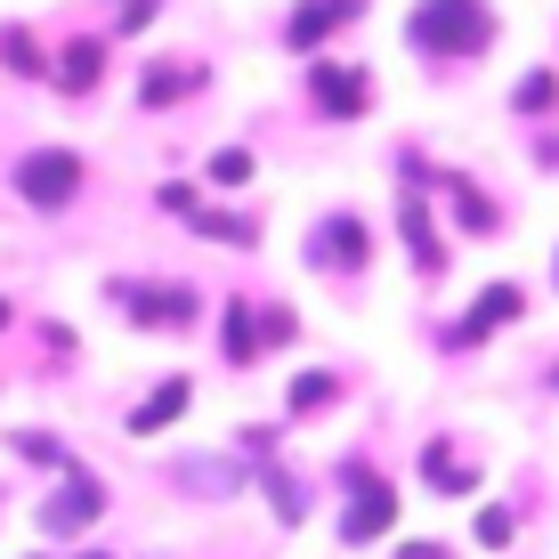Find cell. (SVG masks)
Here are the masks:
<instances>
[{
  "label": "cell",
  "instance_id": "obj_4",
  "mask_svg": "<svg viewBox=\"0 0 559 559\" xmlns=\"http://www.w3.org/2000/svg\"><path fill=\"white\" fill-rule=\"evenodd\" d=\"M106 300L122 308L130 324H139V333H179V324H195V293H187V284H130V276H114L106 284Z\"/></svg>",
  "mask_w": 559,
  "mask_h": 559
},
{
  "label": "cell",
  "instance_id": "obj_7",
  "mask_svg": "<svg viewBox=\"0 0 559 559\" xmlns=\"http://www.w3.org/2000/svg\"><path fill=\"white\" fill-rule=\"evenodd\" d=\"M373 260V243H365V219L357 211H333V219H317L308 227V267H324V276H357V267Z\"/></svg>",
  "mask_w": 559,
  "mask_h": 559
},
{
  "label": "cell",
  "instance_id": "obj_14",
  "mask_svg": "<svg viewBox=\"0 0 559 559\" xmlns=\"http://www.w3.org/2000/svg\"><path fill=\"white\" fill-rule=\"evenodd\" d=\"M195 90H203V66H179V57H163V66H146L139 106H179V98H195Z\"/></svg>",
  "mask_w": 559,
  "mask_h": 559
},
{
  "label": "cell",
  "instance_id": "obj_8",
  "mask_svg": "<svg viewBox=\"0 0 559 559\" xmlns=\"http://www.w3.org/2000/svg\"><path fill=\"white\" fill-rule=\"evenodd\" d=\"M154 203H163L170 219H187L195 236H211V243H260V227L243 219V211H211V203L195 195V187H179V179H170V187H163Z\"/></svg>",
  "mask_w": 559,
  "mask_h": 559
},
{
  "label": "cell",
  "instance_id": "obj_2",
  "mask_svg": "<svg viewBox=\"0 0 559 559\" xmlns=\"http://www.w3.org/2000/svg\"><path fill=\"white\" fill-rule=\"evenodd\" d=\"M333 478H341V495H349V503H341V519H333L341 544H373V535L397 527V487H390V478H381L365 454H341Z\"/></svg>",
  "mask_w": 559,
  "mask_h": 559
},
{
  "label": "cell",
  "instance_id": "obj_22",
  "mask_svg": "<svg viewBox=\"0 0 559 559\" xmlns=\"http://www.w3.org/2000/svg\"><path fill=\"white\" fill-rule=\"evenodd\" d=\"M471 535H478L487 551H503V544H511V511H503V503H487V511H478V527H471Z\"/></svg>",
  "mask_w": 559,
  "mask_h": 559
},
{
  "label": "cell",
  "instance_id": "obj_25",
  "mask_svg": "<svg viewBox=\"0 0 559 559\" xmlns=\"http://www.w3.org/2000/svg\"><path fill=\"white\" fill-rule=\"evenodd\" d=\"M544 390H551V397H559V365H551V373H544Z\"/></svg>",
  "mask_w": 559,
  "mask_h": 559
},
{
  "label": "cell",
  "instance_id": "obj_1",
  "mask_svg": "<svg viewBox=\"0 0 559 559\" xmlns=\"http://www.w3.org/2000/svg\"><path fill=\"white\" fill-rule=\"evenodd\" d=\"M406 33H414L421 57H478L495 41V9L487 0H421L406 16Z\"/></svg>",
  "mask_w": 559,
  "mask_h": 559
},
{
  "label": "cell",
  "instance_id": "obj_6",
  "mask_svg": "<svg viewBox=\"0 0 559 559\" xmlns=\"http://www.w3.org/2000/svg\"><path fill=\"white\" fill-rule=\"evenodd\" d=\"M16 195H25L33 211H66L73 195H82V163H73L66 146H33L25 163H16Z\"/></svg>",
  "mask_w": 559,
  "mask_h": 559
},
{
  "label": "cell",
  "instance_id": "obj_27",
  "mask_svg": "<svg viewBox=\"0 0 559 559\" xmlns=\"http://www.w3.org/2000/svg\"><path fill=\"white\" fill-rule=\"evenodd\" d=\"M82 559H106V551H82Z\"/></svg>",
  "mask_w": 559,
  "mask_h": 559
},
{
  "label": "cell",
  "instance_id": "obj_12",
  "mask_svg": "<svg viewBox=\"0 0 559 559\" xmlns=\"http://www.w3.org/2000/svg\"><path fill=\"white\" fill-rule=\"evenodd\" d=\"M357 9H365V0H300V9H293V25H284V41H293V49H317L324 33H341Z\"/></svg>",
  "mask_w": 559,
  "mask_h": 559
},
{
  "label": "cell",
  "instance_id": "obj_20",
  "mask_svg": "<svg viewBox=\"0 0 559 559\" xmlns=\"http://www.w3.org/2000/svg\"><path fill=\"white\" fill-rule=\"evenodd\" d=\"M252 317H260V349H284V341H300V333H293V308H284V300L252 308Z\"/></svg>",
  "mask_w": 559,
  "mask_h": 559
},
{
  "label": "cell",
  "instance_id": "obj_15",
  "mask_svg": "<svg viewBox=\"0 0 559 559\" xmlns=\"http://www.w3.org/2000/svg\"><path fill=\"white\" fill-rule=\"evenodd\" d=\"M219 357H227V365H252V357H260V317H252V300H227V308H219Z\"/></svg>",
  "mask_w": 559,
  "mask_h": 559
},
{
  "label": "cell",
  "instance_id": "obj_23",
  "mask_svg": "<svg viewBox=\"0 0 559 559\" xmlns=\"http://www.w3.org/2000/svg\"><path fill=\"white\" fill-rule=\"evenodd\" d=\"M511 106H519V114H544V106H551V73H527V82L511 90Z\"/></svg>",
  "mask_w": 559,
  "mask_h": 559
},
{
  "label": "cell",
  "instance_id": "obj_5",
  "mask_svg": "<svg viewBox=\"0 0 559 559\" xmlns=\"http://www.w3.org/2000/svg\"><path fill=\"white\" fill-rule=\"evenodd\" d=\"M511 317H527V293H519V284H487V293H478L447 333H438V349H487Z\"/></svg>",
  "mask_w": 559,
  "mask_h": 559
},
{
  "label": "cell",
  "instance_id": "obj_13",
  "mask_svg": "<svg viewBox=\"0 0 559 559\" xmlns=\"http://www.w3.org/2000/svg\"><path fill=\"white\" fill-rule=\"evenodd\" d=\"M421 487H430V495H471L478 487V462H462L447 438H430V447H421Z\"/></svg>",
  "mask_w": 559,
  "mask_h": 559
},
{
  "label": "cell",
  "instance_id": "obj_16",
  "mask_svg": "<svg viewBox=\"0 0 559 559\" xmlns=\"http://www.w3.org/2000/svg\"><path fill=\"white\" fill-rule=\"evenodd\" d=\"M333 397H341V373H324V365H317V373H300L293 390H284V406H293V421H300V414H324Z\"/></svg>",
  "mask_w": 559,
  "mask_h": 559
},
{
  "label": "cell",
  "instance_id": "obj_18",
  "mask_svg": "<svg viewBox=\"0 0 559 559\" xmlns=\"http://www.w3.org/2000/svg\"><path fill=\"white\" fill-rule=\"evenodd\" d=\"M98 41H73L66 57H57V90H98Z\"/></svg>",
  "mask_w": 559,
  "mask_h": 559
},
{
  "label": "cell",
  "instance_id": "obj_28",
  "mask_svg": "<svg viewBox=\"0 0 559 559\" xmlns=\"http://www.w3.org/2000/svg\"><path fill=\"white\" fill-rule=\"evenodd\" d=\"M551 284H559V260H551Z\"/></svg>",
  "mask_w": 559,
  "mask_h": 559
},
{
  "label": "cell",
  "instance_id": "obj_17",
  "mask_svg": "<svg viewBox=\"0 0 559 559\" xmlns=\"http://www.w3.org/2000/svg\"><path fill=\"white\" fill-rule=\"evenodd\" d=\"M9 454L41 462V471H66V462H73V447H66V438H49V430H9Z\"/></svg>",
  "mask_w": 559,
  "mask_h": 559
},
{
  "label": "cell",
  "instance_id": "obj_9",
  "mask_svg": "<svg viewBox=\"0 0 559 559\" xmlns=\"http://www.w3.org/2000/svg\"><path fill=\"white\" fill-rule=\"evenodd\" d=\"M308 98L324 114H341V122H357V114L373 106V82H365V66H317L308 73Z\"/></svg>",
  "mask_w": 559,
  "mask_h": 559
},
{
  "label": "cell",
  "instance_id": "obj_11",
  "mask_svg": "<svg viewBox=\"0 0 559 559\" xmlns=\"http://www.w3.org/2000/svg\"><path fill=\"white\" fill-rule=\"evenodd\" d=\"M397 227H406V252H414V276H447V243H438L421 195H397Z\"/></svg>",
  "mask_w": 559,
  "mask_h": 559
},
{
  "label": "cell",
  "instance_id": "obj_26",
  "mask_svg": "<svg viewBox=\"0 0 559 559\" xmlns=\"http://www.w3.org/2000/svg\"><path fill=\"white\" fill-rule=\"evenodd\" d=\"M9 317H16V308H9V300H0V333H9Z\"/></svg>",
  "mask_w": 559,
  "mask_h": 559
},
{
  "label": "cell",
  "instance_id": "obj_10",
  "mask_svg": "<svg viewBox=\"0 0 559 559\" xmlns=\"http://www.w3.org/2000/svg\"><path fill=\"white\" fill-rule=\"evenodd\" d=\"M187 397H195V381H187V373H163V381L146 390V406H130V414H122V430H130V438H154V430H170V421L187 414Z\"/></svg>",
  "mask_w": 559,
  "mask_h": 559
},
{
  "label": "cell",
  "instance_id": "obj_3",
  "mask_svg": "<svg viewBox=\"0 0 559 559\" xmlns=\"http://www.w3.org/2000/svg\"><path fill=\"white\" fill-rule=\"evenodd\" d=\"M98 519H106V487H98V471L66 462V471H57V495L41 503V519H33V527H41L49 544H73V535H90Z\"/></svg>",
  "mask_w": 559,
  "mask_h": 559
},
{
  "label": "cell",
  "instance_id": "obj_19",
  "mask_svg": "<svg viewBox=\"0 0 559 559\" xmlns=\"http://www.w3.org/2000/svg\"><path fill=\"white\" fill-rule=\"evenodd\" d=\"M0 66H16V73H41V49H33V33H25V25H9V33H0Z\"/></svg>",
  "mask_w": 559,
  "mask_h": 559
},
{
  "label": "cell",
  "instance_id": "obj_24",
  "mask_svg": "<svg viewBox=\"0 0 559 559\" xmlns=\"http://www.w3.org/2000/svg\"><path fill=\"white\" fill-rule=\"evenodd\" d=\"M139 25H154V0H122V33H139Z\"/></svg>",
  "mask_w": 559,
  "mask_h": 559
},
{
  "label": "cell",
  "instance_id": "obj_21",
  "mask_svg": "<svg viewBox=\"0 0 559 559\" xmlns=\"http://www.w3.org/2000/svg\"><path fill=\"white\" fill-rule=\"evenodd\" d=\"M211 179H219V187H243V179H252V154H243V146H219V154H211Z\"/></svg>",
  "mask_w": 559,
  "mask_h": 559
}]
</instances>
